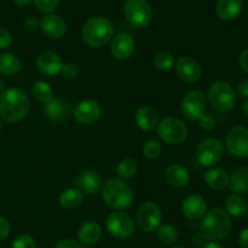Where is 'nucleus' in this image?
I'll return each mask as SVG.
<instances>
[{
    "label": "nucleus",
    "instance_id": "obj_1",
    "mask_svg": "<svg viewBox=\"0 0 248 248\" xmlns=\"http://www.w3.org/2000/svg\"><path fill=\"white\" fill-rule=\"evenodd\" d=\"M31 102L22 90L11 87L0 94V118L7 123H18L29 113Z\"/></svg>",
    "mask_w": 248,
    "mask_h": 248
},
{
    "label": "nucleus",
    "instance_id": "obj_2",
    "mask_svg": "<svg viewBox=\"0 0 248 248\" xmlns=\"http://www.w3.org/2000/svg\"><path fill=\"white\" fill-rule=\"evenodd\" d=\"M114 36V26L108 18L102 16L87 19L81 29V38L90 47L98 48L108 44Z\"/></svg>",
    "mask_w": 248,
    "mask_h": 248
},
{
    "label": "nucleus",
    "instance_id": "obj_3",
    "mask_svg": "<svg viewBox=\"0 0 248 248\" xmlns=\"http://www.w3.org/2000/svg\"><path fill=\"white\" fill-rule=\"evenodd\" d=\"M103 202L111 210H126L132 205L135 194L131 186L125 181L119 178H111L104 183L102 188Z\"/></svg>",
    "mask_w": 248,
    "mask_h": 248
},
{
    "label": "nucleus",
    "instance_id": "obj_4",
    "mask_svg": "<svg viewBox=\"0 0 248 248\" xmlns=\"http://www.w3.org/2000/svg\"><path fill=\"white\" fill-rule=\"evenodd\" d=\"M232 230V219L227 211L222 208H212L206 213L200 225V232L205 239L219 241L225 239Z\"/></svg>",
    "mask_w": 248,
    "mask_h": 248
},
{
    "label": "nucleus",
    "instance_id": "obj_5",
    "mask_svg": "<svg viewBox=\"0 0 248 248\" xmlns=\"http://www.w3.org/2000/svg\"><path fill=\"white\" fill-rule=\"evenodd\" d=\"M207 98L213 109L219 113H225L236 104V93L228 82L216 81L207 91Z\"/></svg>",
    "mask_w": 248,
    "mask_h": 248
},
{
    "label": "nucleus",
    "instance_id": "obj_6",
    "mask_svg": "<svg viewBox=\"0 0 248 248\" xmlns=\"http://www.w3.org/2000/svg\"><path fill=\"white\" fill-rule=\"evenodd\" d=\"M124 15L135 28H145L153 19V9L147 0H126Z\"/></svg>",
    "mask_w": 248,
    "mask_h": 248
},
{
    "label": "nucleus",
    "instance_id": "obj_7",
    "mask_svg": "<svg viewBox=\"0 0 248 248\" xmlns=\"http://www.w3.org/2000/svg\"><path fill=\"white\" fill-rule=\"evenodd\" d=\"M157 136L164 143L178 145L186 140L188 128L186 124L177 118H165L157 124Z\"/></svg>",
    "mask_w": 248,
    "mask_h": 248
},
{
    "label": "nucleus",
    "instance_id": "obj_8",
    "mask_svg": "<svg viewBox=\"0 0 248 248\" xmlns=\"http://www.w3.org/2000/svg\"><path fill=\"white\" fill-rule=\"evenodd\" d=\"M223 157V144L216 138L202 140L196 148V160L203 167L217 165Z\"/></svg>",
    "mask_w": 248,
    "mask_h": 248
},
{
    "label": "nucleus",
    "instance_id": "obj_9",
    "mask_svg": "<svg viewBox=\"0 0 248 248\" xmlns=\"http://www.w3.org/2000/svg\"><path fill=\"white\" fill-rule=\"evenodd\" d=\"M181 110L189 120L199 121L206 110L205 94L198 90L188 91L181 101Z\"/></svg>",
    "mask_w": 248,
    "mask_h": 248
},
{
    "label": "nucleus",
    "instance_id": "obj_10",
    "mask_svg": "<svg viewBox=\"0 0 248 248\" xmlns=\"http://www.w3.org/2000/svg\"><path fill=\"white\" fill-rule=\"evenodd\" d=\"M137 224L143 232H156L162 222V215L160 207L154 202H144L137 211Z\"/></svg>",
    "mask_w": 248,
    "mask_h": 248
},
{
    "label": "nucleus",
    "instance_id": "obj_11",
    "mask_svg": "<svg viewBox=\"0 0 248 248\" xmlns=\"http://www.w3.org/2000/svg\"><path fill=\"white\" fill-rule=\"evenodd\" d=\"M109 234L116 239H128L135 232V223L132 218L124 212H113L106 220Z\"/></svg>",
    "mask_w": 248,
    "mask_h": 248
},
{
    "label": "nucleus",
    "instance_id": "obj_12",
    "mask_svg": "<svg viewBox=\"0 0 248 248\" xmlns=\"http://www.w3.org/2000/svg\"><path fill=\"white\" fill-rule=\"evenodd\" d=\"M225 145L235 157L248 156V130L242 126L232 128L225 138Z\"/></svg>",
    "mask_w": 248,
    "mask_h": 248
},
{
    "label": "nucleus",
    "instance_id": "obj_13",
    "mask_svg": "<svg viewBox=\"0 0 248 248\" xmlns=\"http://www.w3.org/2000/svg\"><path fill=\"white\" fill-rule=\"evenodd\" d=\"M174 68H176V73L179 79L188 84L199 81L202 77L201 64L195 58L189 57V56H183V57L178 58L177 62L174 63Z\"/></svg>",
    "mask_w": 248,
    "mask_h": 248
},
{
    "label": "nucleus",
    "instance_id": "obj_14",
    "mask_svg": "<svg viewBox=\"0 0 248 248\" xmlns=\"http://www.w3.org/2000/svg\"><path fill=\"white\" fill-rule=\"evenodd\" d=\"M101 114L102 107L96 99H85L78 104L73 115L81 125H92L101 118Z\"/></svg>",
    "mask_w": 248,
    "mask_h": 248
},
{
    "label": "nucleus",
    "instance_id": "obj_15",
    "mask_svg": "<svg viewBox=\"0 0 248 248\" xmlns=\"http://www.w3.org/2000/svg\"><path fill=\"white\" fill-rule=\"evenodd\" d=\"M44 115L52 123H64L72 116L73 108L70 102L63 98H53L44 106Z\"/></svg>",
    "mask_w": 248,
    "mask_h": 248
},
{
    "label": "nucleus",
    "instance_id": "obj_16",
    "mask_svg": "<svg viewBox=\"0 0 248 248\" xmlns=\"http://www.w3.org/2000/svg\"><path fill=\"white\" fill-rule=\"evenodd\" d=\"M135 39L128 33H120L111 40L110 53L118 61L128 60L135 52Z\"/></svg>",
    "mask_w": 248,
    "mask_h": 248
},
{
    "label": "nucleus",
    "instance_id": "obj_17",
    "mask_svg": "<svg viewBox=\"0 0 248 248\" xmlns=\"http://www.w3.org/2000/svg\"><path fill=\"white\" fill-rule=\"evenodd\" d=\"M35 65L41 74L52 77V75L61 73L63 67V62L62 58L56 52H52V51H44V52H41L36 57Z\"/></svg>",
    "mask_w": 248,
    "mask_h": 248
},
{
    "label": "nucleus",
    "instance_id": "obj_18",
    "mask_svg": "<svg viewBox=\"0 0 248 248\" xmlns=\"http://www.w3.org/2000/svg\"><path fill=\"white\" fill-rule=\"evenodd\" d=\"M207 203L200 195H189L182 202V212L190 220H199L206 215Z\"/></svg>",
    "mask_w": 248,
    "mask_h": 248
},
{
    "label": "nucleus",
    "instance_id": "obj_19",
    "mask_svg": "<svg viewBox=\"0 0 248 248\" xmlns=\"http://www.w3.org/2000/svg\"><path fill=\"white\" fill-rule=\"evenodd\" d=\"M40 28L50 39H61L67 31V24L62 17L48 14L41 18Z\"/></svg>",
    "mask_w": 248,
    "mask_h": 248
},
{
    "label": "nucleus",
    "instance_id": "obj_20",
    "mask_svg": "<svg viewBox=\"0 0 248 248\" xmlns=\"http://www.w3.org/2000/svg\"><path fill=\"white\" fill-rule=\"evenodd\" d=\"M77 189L86 195H94L102 188V178L96 171H85L74 181Z\"/></svg>",
    "mask_w": 248,
    "mask_h": 248
},
{
    "label": "nucleus",
    "instance_id": "obj_21",
    "mask_svg": "<svg viewBox=\"0 0 248 248\" xmlns=\"http://www.w3.org/2000/svg\"><path fill=\"white\" fill-rule=\"evenodd\" d=\"M135 121L138 128H140L144 132H150L159 124V116H157V113L152 107L143 106L136 111Z\"/></svg>",
    "mask_w": 248,
    "mask_h": 248
},
{
    "label": "nucleus",
    "instance_id": "obj_22",
    "mask_svg": "<svg viewBox=\"0 0 248 248\" xmlns=\"http://www.w3.org/2000/svg\"><path fill=\"white\" fill-rule=\"evenodd\" d=\"M165 177H166L167 183L174 188H184L188 186L189 181H190V174H189L188 170L178 164H171L170 166H167L166 171H165Z\"/></svg>",
    "mask_w": 248,
    "mask_h": 248
},
{
    "label": "nucleus",
    "instance_id": "obj_23",
    "mask_svg": "<svg viewBox=\"0 0 248 248\" xmlns=\"http://www.w3.org/2000/svg\"><path fill=\"white\" fill-rule=\"evenodd\" d=\"M242 5V0H218L216 14L223 21H232L241 14Z\"/></svg>",
    "mask_w": 248,
    "mask_h": 248
},
{
    "label": "nucleus",
    "instance_id": "obj_24",
    "mask_svg": "<svg viewBox=\"0 0 248 248\" xmlns=\"http://www.w3.org/2000/svg\"><path fill=\"white\" fill-rule=\"evenodd\" d=\"M229 173L220 167H211L205 172L203 179L210 188L215 190H223L229 186Z\"/></svg>",
    "mask_w": 248,
    "mask_h": 248
},
{
    "label": "nucleus",
    "instance_id": "obj_25",
    "mask_svg": "<svg viewBox=\"0 0 248 248\" xmlns=\"http://www.w3.org/2000/svg\"><path fill=\"white\" fill-rule=\"evenodd\" d=\"M102 237V227L94 220H87L78 232V239L85 245H93Z\"/></svg>",
    "mask_w": 248,
    "mask_h": 248
},
{
    "label": "nucleus",
    "instance_id": "obj_26",
    "mask_svg": "<svg viewBox=\"0 0 248 248\" xmlns=\"http://www.w3.org/2000/svg\"><path fill=\"white\" fill-rule=\"evenodd\" d=\"M230 190L234 194L248 193V169L247 167H237L234 170L229 178Z\"/></svg>",
    "mask_w": 248,
    "mask_h": 248
},
{
    "label": "nucleus",
    "instance_id": "obj_27",
    "mask_svg": "<svg viewBox=\"0 0 248 248\" xmlns=\"http://www.w3.org/2000/svg\"><path fill=\"white\" fill-rule=\"evenodd\" d=\"M21 61L14 53H0V75L11 77V75L17 74L21 70Z\"/></svg>",
    "mask_w": 248,
    "mask_h": 248
},
{
    "label": "nucleus",
    "instance_id": "obj_28",
    "mask_svg": "<svg viewBox=\"0 0 248 248\" xmlns=\"http://www.w3.org/2000/svg\"><path fill=\"white\" fill-rule=\"evenodd\" d=\"M84 199V194L77 188H68L61 193L60 205L65 210H74V208L79 207Z\"/></svg>",
    "mask_w": 248,
    "mask_h": 248
},
{
    "label": "nucleus",
    "instance_id": "obj_29",
    "mask_svg": "<svg viewBox=\"0 0 248 248\" xmlns=\"http://www.w3.org/2000/svg\"><path fill=\"white\" fill-rule=\"evenodd\" d=\"M227 213L232 217H242L247 212V202L239 194H232L225 201Z\"/></svg>",
    "mask_w": 248,
    "mask_h": 248
},
{
    "label": "nucleus",
    "instance_id": "obj_30",
    "mask_svg": "<svg viewBox=\"0 0 248 248\" xmlns=\"http://www.w3.org/2000/svg\"><path fill=\"white\" fill-rule=\"evenodd\" d=\"M138 171V166L133 159H124L119 162L116 167V173H118L119 179L121 181H130L136 176Z\"/></svg>",
    "mask_w": 248,
    "mask_h": 248
},
{
    "label": "nucleus",
    "instance_id": "obj_31",
    "mask_svg": "<svg viewBox=\"0 0 248 248\" xmlns=\"http://www.w3.org/2000/svg\"><path fill=\"white\" fill-rule=\"evenodd\" d=\"M33 96L36 101H39L40 103H48L53 99V91L52 87L50 86V84H47L46 81H38L34 84L33 90Z\"/></svg>",
    "mask_w": 248,
    "mask_h": 248
},
{
    "label": "nucleus",
    "instance_id": "obj_32",
    "mask_svg": "<svg viewBox=\"0 0 248 248\" xmlns=\"http://www.w3.org/2000/svg\"><path fill=\"white\" fill-rule=\"evenodd\" d=\"M174 57L167 51H160L154 57V67L160 72H167L174 67Z\"/></svg>",
    "mask_w": 248,
    "mask_h": 248
},
{
    "label": "nucleus",
    "instance_id": "obj_33",
    "mask_svg": "<svg viewBox=\"0 0 248 248\" xmlns=\"http://www.w3.org/2000/svg\"><path fill=\"white\" fill-rule=\"evenodd\" d=\"M157 236H159V240L162 244L172 245L178 240L179 234L178 230H177L173 225L164 224L160 225L159 229H157Z\"/></svg>",
    "mask_w": 248,
    "mask_h": 248
},
{
    "label": "nucleus",
    "instance_id": "obj_34",
    "mask_svg": "<svg viewBox=\"0 0 248 248\" xmlns=\"http://www.w3.org/2000/svg\"><path fill=\"white\" fill-rule=\"evenodd\" d=\"M142 152H143V155H144L147 159L149 160L157 159V157L161 155V152H162L161 143H160L157 140H149L148 142L144 143Z\"/></svg>",
    "mask_w": 248,
    "mask_h": 248
},
{
    "label": "nucleus",
    "instance_id": "obj_35",
    "mask_svg": "<svg viewBox=\"0 0 248 248\" xmlns=\"http://www.w3.org/2000/svg\"><path fill=\"white\" fill-rule=\"evenodd\" d=\"M34 4H35L36 9L39 11L48 15L52 14L57 9L58 4H60V0H34Z\"/></svg>",
    "mask_w": 248,
    "mask_h": 248
},
{
    "label": "nucleus",
    "instance_id": "obj_36",
    "mask_svg": "<svg viewBox=\"0 0 248 248\" xmlns=\"http://www.w3.org/2000/svg\"><path fill=\"white\" fill-rule=\"evenodd\" d=\"M11 248H36V244L31 235H19L14 240Z\"/></svg>",
    "mask_w": 248,
    "mask_h": 248
},
{
    "label": "nucleus",
    "instance_id": "obj_37",
    "mask_svg": "<svg viewBox=\"0 0 248 248\" xmlns=\"http://www.w3.org/2000/svg\"><path fill=\"white\" fill-rule=\"evenodd\" d=\"M61 73H62L63 77H64L65 79H69V80L77 79V78L79 77V67L72 62L63 63V67H62V70H61Z\"/></svg>",
    "mask_w": 248,
    "mask_h": 248
},
{
    "label": "nucleus",
    "instance_id": "obj_38",
    "mask_svg": "<svg viewBox=\"0 0 248 248\" xmlns=\"http://www.w3.org/2000/svg\"><path fill=\"white\" fill-rule=\"evenodd\" d=\"M199 124H200V127L203 128L206 131L213 130L217 125V120H216L215 116L212 114H203L202 116L199 120Z\"/></svg>",
    "mask_w": 248,
    "mask_h": 248
},
{
    "label": "nucleus",
    "instance_id": "obj_39",
    "mask_svg": "<svg viewBox=\"0 0 248 248\" xmlns=\"http://www.w3.org/2000/svg\"><path fill=\"white\" fill-rule=\"evenodd\" d=\"M12 35L7 29L0 28V50L6 48L11 45Z\"/></svg>",
    "mask_w": 248,
    "mask_h": 248
},
{
    "label": "nucleus",
    "instance_id": "obj_40",
    "mask_svg": "<svg viewBox=\"0 0 248 248\" xmlns=\"http://www.w3.org/2000/svg\"><path fill=\"white\" fill-rule=\"evenodd\" d=\"M10 235V224L2 216H0V240L6 239Z\"/></svg>",
    "mask_w": 248,
    "mask_h": 248
},
{
    "label": "nucleus",
    "instance_id": "obj_41",
    "mask_svg": "<svg viewBox=\"0 0 248 248\" xmlns=\"http://www.w3.org/2000/svg\"><path fill=\"white\" fill-rule=\"evenodd\" d=\"M239 65L245 73L248 74V48L242 51L239 56Z\"/></svg>",
    "mask_w": 248,
    "mask_h": 248
},
{
    "label": "nucleus",
    "instance_id": "obj_42",
    "mask_svg": "<svg viewBox=\"0 0 248 248\" xmlns=\"http://www.w3.org/2000/svg\"><path fill=\"white\" fill-rule=\"evenodd\" d=\"M55 248H81V246L74 240H62L56 245Z\"/></svg>",
    "mask_w": 248,
    "mask_h": 248
},
{
    "label": "nucleus",
    "instance_id": "obj_43",
    "mask_svg": "<svg viewBox=\"0 0 248 248\" xmlns=\"http://www.w3.org/2000/svg\"><path fill=\"white\" fill-rule=\"evenodd\" d=\"M39 26H40V23H39L38 19L34 18V17H29V18L26 19V28L28 29V31H36V29L39 28Z\"/></svg>",
    "mask_w": 248,
    "mask_h": 248
},
{
    "label": "nucleus",
    "instance_id": "obj_44",
    "mask_svg": "<svg viewBox=\"0 0 248 248\" xmlns=\"http://www.w3.org/2000/svg\"><path fill=\"white\" fill-rule=\"evenodd\" d=\"M237 93L244 98H248V80L240 82L239 86H237Z\"/></svg>",
    "mask_w": 248,
    "mask_h": 248
},
{
    "label": "nucleus",
    "instance_id": "obj_45",
    "mask_svg": "<svg viewBox=\"0 0 248 248\" xmlns=\"http://www.w3.org/2000/svg\"><path fill=\"white\" fill-rule=\"evenodd\" d=\"M239 244L244 248H248V228L242 230L239 235Z\"/></svg>",
    "mask_w": 248,
    "mask_h": 248
},
{
    "label": "nucleus",
    "instance_id": "obj_46",
    "mask_svg": "<svg viewBox=\"0 0 248 248\" xmlns=\"http://www.w3.org/2000/svg\"><path fill=\"white\" fill-rule=\"evenodd\" d=\"M201 248H223V247L220 246V245H218L217 242L211 241V242H207V244L203 245V246L201 247Z\"/></svg>",
    "mask_w": 248,
    "mask_h": 248
},
{
    "label": "nucleus",
    "instance_id": "obj_47",
    "mask_svg": "<svg viewBox=\"0 0 248 248\" xmlns=\"http://www.w3.org/2000/svg\"><path fill=\"white\" fill-rule=\"evenodd\" d=\"M14 2L16 5H18V6H26V5H28L31 2V0H14Z\"/></svg>",
    "mask_w": 248,
    "mask_h": 248
},
{
    "label": "nucleus",
    "instance_id": "obj_48",
    "mask_svg": "<svg viewBox=\"0 0 248 248\" xmlns=\"http://www.w3.org/2000/svg\"><path fill=\"white\" fill-rule=\"evenodd\" d=\"M242 111H244L245 115L248 118V98L242 103Z\"/></svg>",
    "mask_w": 248,
    "mask_h": 248
},
{
    "label": "nucleus",
    "instance_id": "obj_49",
    "mask_svg": "<svg viewBox=\"0 0 248 248\" xmlns=\"http://www.w3.org/2000/svg\"><path fill=\"white\" fill-rule=\"evenodd\" d=\"M6 90V86H5V81L2 79H0V94H2Z\"/></svg>",
    "mask_w": 248,
    "mask_h": 248
},
{
    "label": "nucleus",
    "instance_id": "obj_50",
    "mask_svg": "<svg viewBox=\"0 0 248 248\" xmlns=\"http://www.w3.org/2000/svg\"><path fill=\"white\" fill-rule=\"evenodd\" d=\"M1 127H2V125H1V121H0V130H1Z\"/></svg>",
    "mask_w": 248,
    "mask_h": 248
},
{
    "label": "nucleus",
    "instance_id": "obj_51",
    "mask_svg": "<svg viewBox=\"0 0 248 248\" xmlns=\"http://www.w3.org/2000/svg\"><path fill=\"white\" fill-rule=\"evenodd\" d=\"M174 248H184V247H182V246H177V247H174Z\"/></svg>",
    "mask_w": 248,
    "mask_h": 248
}]
</instances>
